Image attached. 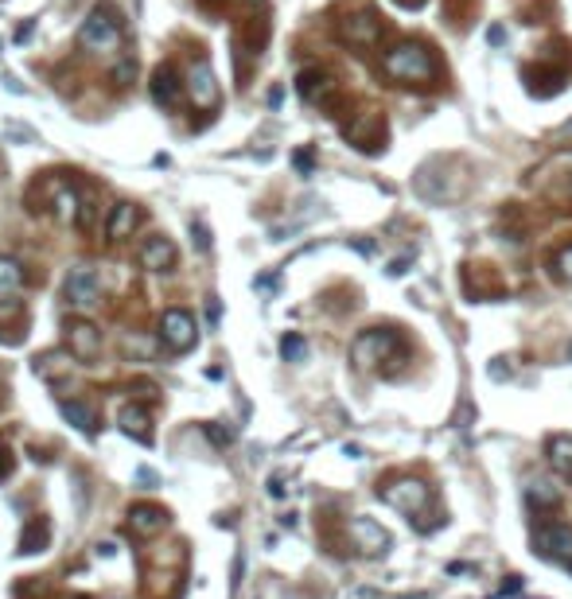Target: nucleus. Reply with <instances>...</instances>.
I'll use <instances>...</instances> for the list:
<instances>
[{"label": "nucleus", "mask_w": 572, "mask_h": 599, "mask_svg": "<svg viewBox=\"0 0 572 599\" xmlns=\"http://www.w3.org/2000/svg\"><path fill=\"white\" fill-rule=\"evenodd\" d=\"M382 70L397 82H428L436 78V58L420 43H397L393 51H385Z\"/></svg>", "instance_id": "nucleus-1"}, {"label": "nucleus", "mask_w": 572, "mask_h": 599, "mask_svg": "<svg viewBox=\"0 0 572 599\" xmlns=\"http://www.w3.org/2000/svg\"><path fill=\"white\" fill-rule=\"evenodd\" d=\"M397 350H401V339L390 327H370V331H362L355 343H350V358H355L358 370H374L378 362L393 358Z\"/></svg>", "instance_id": "nucleus-2"}, {"label": "nucleus", "mask_w": 572, "mask_h": 599, "mask_svg": "<svg viewBox=\"0 0 572 599\" xmlns=\"http://www.w3.org/2000/svg\"><path fill=\"white\" fill-rule=\"evenodd\" d=\"M82 43H86L90 51H113V47L121 43V23L113 20L110 4H98L86 20H82Z\"/></svg>", "instance_id": "nucleus-3"}, {"label": "nucleus", "mask_w": 572, "mask_h": 599, "mask_svg": "<svg viewBox=\"0 0 572 599\" xmlns=\"http://www.w3.org/2000/svg\"><path fill=\"white\" fill-rule=\"evenodd\" d=\"M382 502L413 518V514H425L432 507V495H428V487L420 483V479H397V483L382 487Z\"/></svg>", "instance_id": "nucleus-4"}, {"label": "nucleus", "mask_w": 572, "mask_h": 599, "mask_svg": "<svg viewBox=\"0 0 572 599\" xmlns=\"http://www.w3.org/2000/svg\"><path fill=\"white\" fill-rule=\"evenodd\" d=\"M160 339L168 343L172 350H191L198 343V327H195V315L191 312H183V308H172V312H163V320H160Z\"/></svg>", "instance_id": "nucleus-5"}, {"label": "nucleus", "mask_w": 572, "mask_h": 599, "mask_svg": "<svg viewBox=\"0 0 572 599\" xmlns=\"http://www.w3.org/2000/svg\"><path fill=\"white\" fill-rule=\"evenodd\" d=\"M339 35L355 47H374L382 40V20L374 16L370 8H358V12H350L347 20H339Z\"/></svg>", "instance_id": "nucleus-6"}, {"label": "nucleus", "mask_w": 572, "mask_h": 599, "mask_svg": "<svg viewBox=\"0 0 572 599\" xmlns=\"http://www.w3.org/2000/svg\"><path fill=\"white\" fill-rule=\"evenodd\" d=\"M187 93H191L195 110H215L218 101V82H215V70L207 63H195L191 75H187Z\"/></svg>", "instance_id": "nucleus-7"}, {"label": "nucleus", "mask_w": 572, "mask_h": 599, "mask_svg": "<svg viewBox=\"0 0 572 599\" xmlns=\"http://www.w3.org/2000/svg\"><path fill=\"white\" fill-rule=\"evenodd\" d=\"M537 545H541L545 557H553L560 565L572 568V530L568 525H541V530H537Z\"/></svg>", "instance_id": "nucleus-8"}, {"label": "nucleus", "mask_w": 572, "mask_h": 599, "mask_svg": "<svg viewBox=\"0 0 572 599\" xmlns=\"http://www.w3.org/2000/svg\"><path fill=\"white\" fill-rule=\"evenodd\" d=\"M350 537H355V545L370 557H378V553L390 549V533H385L374 518H350Z\"/></svg>", "instance_id": "nucleus-9"}, {"label": "nucleus", "mask_w": 572, "mask_h": 599, "mask_svg": "<svg viewBox=\"0 0 572 599\" xmlns=\"http://www.w3.org/2000/svg\"><path fill=\"white\" fill-rule=\"evenodd\" d=\"M63 296L70 304H93V300H98V273H93L90 265L70 269V277H66V285H63Z\"/></svg>", "instance_id": "nucleus-10"}, {"label": "nucleus", "mask_w": 572, "mask_h": 599, "mask_svg": "<svg viewBox=\"0 0 572 599\" xmlns=\"http://www.w3.org/2000/svg\"><path fill=\"white\" fill-rule=\"evenodd\" d=\"M296 90H300V98L304 101H327L331 98V90H335V82L331 75H323V70H304V75L296 78Z\"/></svg>", "instance_id": "nucleus-11"}, {"label": "nucleus", "mask_w": 572, "mask_h": 599, "mask_svg": "<svg viewBox=\"0 0 572 599\" xmlns=\"http://www.w3.org/2000/svg\"><path fill=\"white\" fill-rule=\"evenodd\" d=\"M545 455H549V467H553L560 479H572V436H568V432H557V436H549Z\"/></svg>", "instance_id": "nucleus-12"}, {"label": "nucleus", "mask_w": 572, "mask_h": 599, "mask_svg": "<svg viewBox=\"0 0 572 599\" xmlns=\"http://www.w3.org/2000/svg\"><path fill=\"white\" fill-rule=\"evenodd\" d=\"M175 245L168 238H148L145 253H140V261H145V269H152V273H168V269L175 265Z\"/></svg>", "instance_id": "nucleus-13"}, {"label": "nucleus", "mask_w": 572, "mask_h": 599, "mask_svg": "<svg viewBox=\"0 0 572 599\" xmlns=\"http://www.w3.org/2000/svg\"><path fill=\"white\" fill-rule=\"evenodd\" d=\"M66 343H70V350H75L78 358H86V355H98L101 335H98V327H93V323H70L66 327Z\"/></svg>", "instance_id": "nucleus-14"}, {"label": "nucleus", "mask_w": 572, "mask_h": 599, "mask_svg": "<svg viewBox=\"0 0 572 599\" xmlns=\"http://www.w3.org/2000/svg\"><path fill=\"white\" fill-rule=\"evenodd\" d=\"M140 226V207L136 203H117L113 207V215H110V238L113 242H121V238H128Z\"/></svg>", "instance_id": "nucleus-15"}, {"label": "nucleus", "mask_w": 572, "mask_h": 599, "mask_svg": "<svg viewBox=\"0 0 572 599\" xmlns=\"http://www.w3.org/2000/svg\"><path fill=\"white\" fill-rule=\"evenodd\" d=\"M175 93H180V82H175V70L163 63L152 70V98H156V105H172Z\"/></svg>", "instance_id": "nucleus-16"}, {"label": "nucleus", "mask_w": 572, "mask_h": 599, "mask_svg": "<svg viewBox=\"0 0 572 599\" xmlns=\"http://www.w3.org/2000/svg\"><path fill=\"white\" fill-rule=\"evenodd\" d=\"M163 522H168V514H163L160 507H133L128 510V525H133L136 533H156Z\"/></svg>", "instance_id": "nucleus-17"}, {"label": "nucleus", "mask_w": 572, "mask_h": 599, "mask_svg": "<svg viewBox=\"0 0 572 599\" xmlns=\"http://www.w3.org/2000/svg\"><path fill=\"white\" fill-rule=\"evenodd\" d=\"M148 425V417L140 413L136 405H128V409H121V428L128 432V436H136V440H152V432L145 428Z\"/></svg>", "instance_id": "nucleus-18"}, {"label": "nucleus", "mask_w": 572, "mask_h": 599, "mask_svg": "<svg viewBox=\"0 0 572 599\" xmlns=\"http://www.w3.org/2000/svg\"><path fill=\"white\" fill-rule=\"evenodd\" d=\"M43 545H47V522H31V530L20 537V553H43Z\"/></svg>", "instance_id": "nucleus-19"}, {"label": "nucleus", "mask_w": 572, "mask_h": 599, "mask_svg": "<svg viewBox=\"0 0 572 599\" xmlns=\"http://www.w3.org/2000/svg\"><path fill=\"white\" fill-rule=\"evenodd\" d=\"M530 502H533L537 510H553L557 502H560V490L553 483H533L530 487Z\"/></svg>", "instance_id": "nucleus-20"}, {"label": "nucleus", "mask_w": 572, "mask_h": 599, "mask_svg": "<svg viewBox=\"0 0 572 599\" xmlns=\"http://www.w3.org/2000/svg\"><path fill=\"white\" fill-rule=\"evenodd\" d=\"M280 355H285V362H304L308 343H304L300 335H285V339H280Z\"/></svg>", "instance_id": "nucleus-21"}, {"label": "nucleus", "mask_w": 572, "mask_h": 599, "mask_svg": "<svg viewBox=\"0 0 572 599\" xmlns=\"http://www.w3.org/2000/svg\"><path fill=\"white\" fill-rule=\"evenodd\" d=\"M63 417L75 428H93V413H90V409H82V405H75V401H63Z\"/></svg>", "instance_id": "nucleus-22"}, {"label": "nucleus", "mask_w": 572, "mask_h": 599, "mask_svg": "<svg viewBox=\"0 0 572 599\" xmlns=\"http://www.w3.org/2000/svg\"><path fill=\"white\" fill-rule=\"evenodd\" d=\"M20 277H23L20 261H12V257H0V288H12V285H20Z\"/></svg>", "instance_id": "nucleus-23"}, {"label": "nucleus", "mask_w": 572, "mask_h": 599, "mask_svg": "<svg viewBox=\"0 0 572 599\" xmlns=\"http://www.w3.org/2000/svg\"><path fill=\"white\" fill-rule=\"evenodd\" d=\"M557 265H560V277H565V280H572V245H568V250H560Z\"/></svg>", "instance_id": "nucleus-24"}, {"label": "nucleus", "mask_w": 572, "mask_h": 599, "mask_svg": "<svg viewBox=\"0 0 572 599\" xmlns=\"http://www.w3.org/2000/svg\"><path fill=\"white\" fill-rule=\"evenodd\" d=\"M195 245H198V250H207V245H210V242H207V230L198 226V222H195Z\"/></svg>", "instance_id": "nucleus-25"}, {"label": "nucleus", "mask_w": 572, "mask_h": 599, "mask_svg": "<svg viewBox=\"0 0 572 599\" xmlns=\"http://www.w3.org/2000/svg\"><path fill=\"white\" fill-rule=\"evenodd\" d=\"M8 467H12V463H8V455H4V448H0V479H4V475H8Z\"/></svg>", "instance_id": "nucleus-26"}, {"label": "nucleus", "mask_w": 572, "mask_h": 599, "mask_svg": "<svg viewBox=\"0 0 572 599\" xmlns=\"http://www.w3.org/2000/svg\"><path fill=\"white\" fill-rule=\"evenodd\" d=\"M250 4H265V0H250Z\"/></svg>", "instance_id": "nucleus-27"}, {"label": "nucleus", "mask_w": 572, "mask_h": 599, "mask_svg": "<svg viewBox=\"0 0 572 599\" xmlns=\"http://www.w3.org/2000/svg\"><path fill=\"white\" fill-rule=\"evenodd\" d=\"M568 362H572V343H568Z\"/></svg>", "instance_id": "nucleus-28"}, {"label": "nucleus", "mask_w": 572, "mask_h": 599, "mask_svg": "<svg viewBox=\"0 0 572 599\" xmlns=\"http://www.w3.org/2000/svg\"><path fill=\"white\" fill-rule=\"evenodd\" d=\"M568 195H572V183H568Z\"/></svg>", "instance_id": "nucleus-29"}]
</instances>
